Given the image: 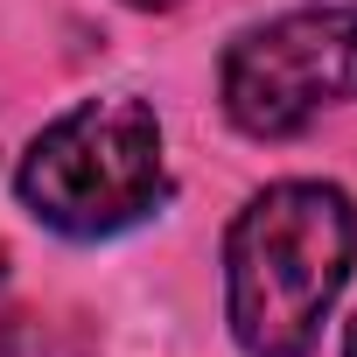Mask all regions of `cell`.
<instances>
[{"instance_id": "obj_4", "label": "cell", "mask_w": 357, "mask_h": 357, "mask_svg": "<svg viewBox=\"0 0 357 357\" xmlns=\"http://www.w3.org/2000/svg\"><path fill=\"white\" fill-rule=\"evenodd\" d=\"M343 357H357V315H350V336H343Z\"/></svg>"}, {"instance_id": "obj_2", "label": "cell", "mask_w": 357, "mask_h": 357, "mask_svg": "<svg viewBox=\"0 0 357 357\" xmlns=\"http://www.w3.org/2000/svg\"><path fill=\"white\" fill-rule=\"evenodd\" d=\"M168 197L161 126L133 91L84 98L22 154V204L63 238H112Z\"/></svg>"}, {"instance_id": "obj_5", "label": "cell", "mask_w": 357, "mask_h": 357, "mask_svg": "<svg viewBox=\"0 0 357 357\" xmlns=\"http://www.w3.org/2000/svg\"><path fill=\"white\" fill-rule=\"evenodd\" d=\"M126 8H175V0H126Z\"/></svg>"}, {"instance_id": "obj_3", "label": "cell", "mask_w": 357, "mask_h": 357, "mask_svg": "<svg viewBox=\"0 0 357 357\" xmlns=\"http://www.w3.org/2000/svg\"><path fill=\"white\" fill-rule=\"evenodd\" d=\"M357 98V8H294L225 50V112L252 140H287Z\"/></svg>"}, {"instance_id": "obj_1", "label": "cell", "mask_w": 357, "mask_h": 357, "mask_svg": "<svg viewBox=\"0 0 357 357\" xmlns=\"http://www.w3.org/2000/svg\"><path fill=\"white\" fill-rule=\"evenodd\" d=\"M357 211L329 183L259 190L225 245V315L245 357H308L329 301L350 280Z\"/></svg>"}]
</instances>
